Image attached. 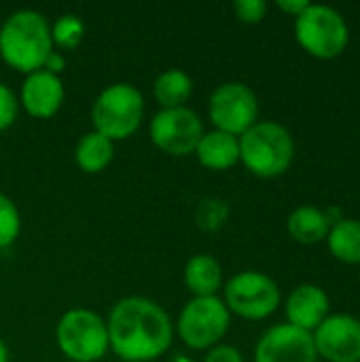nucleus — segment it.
Here are the masks:
<instances>
[{
    "label": "nucleus",
    "mask_w": 360,
    "mask_h": 362,
    "mask_svg": "<svg viewBox=\"0 0 360 362\" xmlns=\"http://www.w3.org/2000/svg\"><path fill=\"white\" fill-rule=\"evenodd\" d=\"M108 346L123 362H153L168 352L174 327L168 312L146 297L117 301L106 320Z\"/></svg>",
    "instance_id": "obj_1"
},
{
    "label": "nucleus",
    "mask_w": 360,
    "mask_h": 362,
    "mask_svg": "<svg viewBox=\"0 0 360 362\" xmlns=\"http://www.w3.org/2000/svg\"><path fill=\"white\" fill-rule=\"evenodd\" d=\"M51 51V25L42 13L19 8L4 19L0 28V57L13 70L23 74L42 70Z\"/></svg>",
    "instance_id": "obj_2"
},
{
    "label": "nucleus",
    "mask_w": 360,
    "mask_h": 362,
    "mask_svg": "<svg viewBox=\"0 0 360 362\" xmlns=\"http://www.w3.org/2000/svg\"><path fill=\"white\" fill-rule=\"evenodd\" d=\"M238 140L240 161L259 178H278L293 165V134L276 121H257Z\"/></svg>",
    "instance_id": "obj_3"
},
{
    "label": "nucleus",
    "mask_w": 360,
    "mask_h": 362,
    "mask_svg": "<svg viewBox=\"0 0 360 362\" xmlns=\"http://www.w3.org/2000/svg\"><path fill=\"white\" fill-rule=\"evenodd\" d=\"M144 117V98L132 83H112L104 87L91 106L93 129L115 140L136 134Z\"/></svg>",
    "instance_id": "obj_4"
},
{
    "label": "nucleus",
    "mask_w": 360,
    "mask_h": 362,
    "mask_svg": "<svg viewBox=\"0 0 360 362\" xmlns=\"http://www.w3.org/2000/svg\"><path fill=\"white\" fill-rule=\"evenodd\" d=\"M295 38L312 57L335 59L348 49L350 28L337 8L310 2V6L295 17Z\"/></svg>",
    "instance_id": "obj_5"
},
{
    "label": "nucleus",
    "mask_w": 360,
    "mask_h": 362,
    "mask_svg": "<svg viewBox=\"0 0 360 362\" xmlns=\"http://www.w3.org/2000/svg\"><path fill=\"white\" fill-rule=\"evenodd\" d=\"M55 341L59 352L72 362H98L110 350L106 320L85 308L68 310L59 318Z\"/></svg>",
    "instance_id": "obj_6"
},
{
    "label": "nucleus",
    "mask_w": 360,
    "mask_h": 362,
    "mask_svg": "<svg viewBox=\"0 0 360 362\" xmlns=\"http://www.w3.org/2000/svg\"><path fill=\"white\" fill-rule=\"evenodd\" d=\"M231 312L221 297H193L178 314L176 331L185 346L193 350H212L227 335Z\"/></svg>",
    "instance_id": "obj_7"
},
{
    "label": "nucleus",
    "mask_w": 360,
    "mask_h": 362,
    "mask_svg": "<svg viewBox=\"0 0 360 362\" xmlns=\"http://www.w3.org/2000/svg\"><path fill=\"white\" fill-rule=\"evenodd\" d=\"M225 305L244 320H265L280 308V286L263 272L246 269L225 282Z\"/></svg>",
    "instance_id": "obj_8"
},
{
    "label": "nucleus",
    "mask_w": 360,
    "mask_h": 362,
    "mask_svg": "<svg viewBox=\"0 0 360 362\" xmlns=\"http://www.w3.org/2000/svg\"><path fill=\"white\" fill-rule=\"evenodd\" d=\"M208 115L214 123V129L240 138L259 119L257 93L246 83L240 81L221 83L210 93Z\"/></svg>",
    "instance_id": "obj_9"
},
{
    "label": "nucleus",
    "mask_w": 360,
    "mask_h": 362,
    "mask_svg": "<svg viewBox=\"0 0 360 362\" xmlns=\"http://www.w3.org/2000/svg\"><path fill=\"white\" fill-rule=\"evenodd\" d=\"M149 136L159 151L172 157H187L195 153L204 136V123L199 115L187 106L161 108L149 123Z\"/></svg>",
    "instance_id": "obj_10"
},
{
    "label": "nucleus",
    "mask_w": 360,
    "mask_h": 362,
    "mask_svg": "<svg viewBox=\"0 0 360 362\" xmlns=\"http://www.w3.org/2000/svg\"><path fill=\"white\" fill-rule=\"evenodd\" d=\"M314 337L289 322L267 329L255 346V362H316Z\"/></svg>",
    "instance_id": "obj_11"
},
{
    "label": "nucleus",
    "mask_w": 360,
    "mask_h": 362,
    "mask_svg": "<svg viewBox=\"0 0 360 362\" xmlns=\"http://www.w3.org/2000/svg\"><path fill=\"white\" fill-rule=\"evenodd\" d=\"M318 358L327 362H360V320L350 314H331L314 333Z\"/></svg>",
    "instance_id": "obj_12"
},
{
    "label": "nucleus",
    "mask_w": 360,
    "mask_h": 362,
    "mask_svg": "<svg viewBox=\"0 0 360 362\" xmlns=\"http://www.w3.org/2000/svg\"><path fill=\"white\" fill-rule=\"evenodd\" d=\"M64 83L57 74L47 70H36L25 74L19 102L23 110L34 119H49L53 117L64 104Z\"/></svg>",
    "instance_id": "obj_13"
},
{
    "label": "nucleus",
    "mask_w": 360,
    "mask_h": 362,
    "mask_svg": "<svg viewBox=\"0 0 360 362\" xmlns=\"http://www.w3.org/2000/svg\"><path fill=\"white\" fill-rule=\"evenodd\" d=\"M284 312L289 325L314 333L331 316V301L325 288L316 284H299L286 297Z\"/></svg>",
    "instance_id": "obj_14"
},
{
    "label": "nucleus",
    "mask_w": 360,
    "mask_h": 362,
    "mask_svg": "<svg viewBox=\"0 0 360 362\" xmlns=\"http://www.w3.org/2000/svg\"><path fill=\"white\" fill-rule=\"evenodd\" d=\"M193 155L208 170H214V172L231 170L240 161V140L219 129L204 132Z\"/></svg>",
    "instance_id": "obj_15"
},
{
    "label": "nucleus",
    "mask_w": 360,
    "mask_h": 362,
    "mask_svg": "<svg viewBox=\"0 0 360 362\" xmlns=\"http://www.w3.org/2000/svg\"><path fill=\"white\" fill-rule=\"evenodd\" d=\"M182 280L193 297H216L223 286V267L212 255H195L187 261Z\"/></svg>",
    "instance_id": "obj_16"
},
{
    "label": "nucleus",
    "mask_w": 360,
    "mask_h": 362,
    "mask_svg": "<svg viewBox=\"0 0 360 362\" xmlns=\"http://www.w3.org/2000/svg\"><path fill=\"white\" fill-rule=\"evenodd\" d=\"M286 231L295 242L312 246V244L327 240V235L331 231V223H329L325 210H320L316 206H299L289 214Z\"/></svg>",
    "instance_id": "obj_17"
},
{
    "label": "nucleus",
    "mask_w": 360,
    "mask_h": 362,
    "mask_svg": "<svg viewBox=\"0 0 360 362\" xmlns=\"http://www.w3.org/2000/svg\"><path fill=\"white\" fill-rule=\"evenodd\" d=\"M112 157H115V142L95 129L83 134L74 148V161L87 174L104 172L110 165Z\"/></svg>",
    "instance_id": "obj_18"
},
{
    "label": "nucleus",
    "mask_w": 360,
    "mask_h": 362,
    "mask_svg": "<svg viewBox=\"0 0 360 362\" xmlns=\"http://www.w3.org/2000/svg\"><path fill=\"white\" fill-rule=\"evenodd\" d=\"M193 93L191 76L180 68L163 70L153 83V95L161 108H180Z\"/></svg>",
    "instance_id": "obj_19"
},
{
    "label": "nucleus",
    "mask_w": 360,
    "mask_h": 362,
    "mask_svg": "<svg viewBox=\"0 0 360 362\" xmlns=\"http://www.w3.org/2000/svg\"><path fill=\"white\" fill-rule=\"evenodd\" d=\"M325 242L337 261L348 263V265H360L359 218H342L339 223H335Z\"/></svg>",
    "instance_id": "obj_20"
},
{
    "label": "nucleus",
    "mask_w": 360,
    "mask_h": 362,
    "mask_svg": "<svg viewBox=\"0 0 360 362\" xmlns=\"http://www.w3.org/2000/svg\"><path fill=\"white\" fill-rule=\"evenodd\" d=\"M85 38V23L74 13L59 15L51 25V40L59 49H76Z\"/></svg>",
    "instance_id": "obj_21"
},
{
    "label": "nucleus",
    "mask_w": 360,
    "mask_h": 362,
    "mask_svg": "<svg viewBox=\"0 0 360 362\" xmlns=\"http://www.w3.org/2000/svg\"><path fill=\"white\" fill-rule=\"evenodd\" d=\"M21 231V216L11 197L0 193V250L15 244Z\"/></svg>",
    "instance_id": "obj_22"
},
{
    "label": "nucleus",
    "mask_w": 360,
    "mask_h": 362,
    "mask_svg": "<svg viewBox=\"0 0 360 362\" xmlns=\"http://www.w3.org/2000/svg\"><path fill=\"white\" fill-rule=\"evenodd\" d=\"M229 214V208L225 202L221 199H202L197 206V223L202 229H219L221 225H225Z\"/></svg>",
    "instance_id": "obj_23"
},
{
    "label": "nucleus",
    "mask_w": 360,
    "mask_h": 362,
    "mask_svg": "<svg viewBox=\"0 0 360 362\" xmlns=\"http://www.w3.org/2000/svg\"><path fill=\"white\" fill-rule=\"evenodd\" d=\"M17 110H19V100L13 93V89L4 83H0V132L8 129L15 119H17Z\"/></svg>",
    "instance_id": "obj_24"
},
{
    "label": "nucleus",
    "mask_w": 360,
    "mask_h": 362,
    "mask_svg": "<svg viewBox=\"0 0 360 362\" xmlns=\"http://www.w3.org/2000/svg\"><path fill=\"white\" fill-rule=\"evenodd\" d=\"M233 13L242 23H259L267 15V2H263V0H236Z\"/></svg>",
    "instance_id": "obj_25"
},
{
    "label": "nucleus",
    "mask_w": 360,
    "mask_h": 362,
    "mask_svg": "<svg viewBox=\"0 0 360 362\" xmlns=\"http://www.w3.org/2000/svg\"><path fill=\"white\" fill-rule=\"evenodd\" d=\"M204 362H244V358L233 346H221L219 344L212 350H208V354L204 356Z\"/></svg>",
    "instance_id": "obj_26"
},
{
    "label": "nucleus",
    "mask_w": 360,
    "mask_h": 362,
    "mask_svg": "<svg viewBox=\"0 0 360 362\" xmlns=\"http://www.w3.org/2000/svg\"><path fill=\"white\" fill-rule=\"evenodd\" d=\"M66 68V57H64V53H59V51H51L49 55H47V59H45V64H42V70H47V72H51V74H57L59 76V72Z\"/></svg>",
    "instance_id": "obj_27"
},
{
    "label": "nucleus",
    "mask_w": 360,
    "mask_h": 362,
    "mask_svg": "<svg viewBox=\"0 0 360 362\" xmlns=\"http://www.w3.org/2000/svg\"><path fill=\"white\" fill-rule=\"evenodd\" d=\"M276 6H278L280 11H284L286 15L299 17V15L310 6V2H308V0H278Z\"/></svg>",
    "instance_id": "obj_28"
},
{
    "label": "nucleus",
    "mask_w": 360,
    "mask_h": 362,
    "mask_svg": "<svg viewBox=\"0 0 360 362\" xmlns=\"http://www.w3.org/2000/svg\"><path fill=\"white\" fill-rule=\"evenodd\" d=\"M0 362H8V350L2 339H0Z\"/></svg>",
    "instance_id": "obj_29"
}]
</instances>
